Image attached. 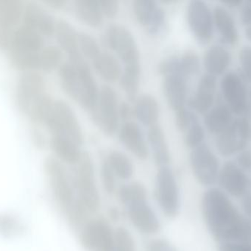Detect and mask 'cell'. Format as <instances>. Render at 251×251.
<instances>
[{
  "mask_svg": "<svg viewBox=\"0 0 251 251\" xmlns=\"http://www.w3.org/2000/svg\"><path fill=\"white\" fill-rule=\"evenodd\" d=\"M201 209L208 231L220 245L251 244V223L221 189L210 188L205 191Z\"/></svg>",
  "mask_w": 251,
  "mask_h": 251,
  "instance_id": "6da1fadb",
  "label": "cell"
},
{
  "mask_svg": "<svg viewBox=\"0 0 251 251\" xmlns=\"http://www.w3.org/2000/svg\"><path fill=\"white\" fill-rule=\"evenodd\" d=\"M43 169L54 199L67 217L77 202L74 186L67 169L62 162L53 156L45 158Z\"/></svg>",
  "mask_w": 251,
  "mask_h": 251,
  "instance_id": "7a4b0ae2",
  "label": "cell"
},
{
  "mask_svg": "<svg viewBox=\"0 0 251 251\" xmlns=\"http://www.w3.org/2000/svg\"><path fill=\"white\" fill-rule=\"evenodd\" d=\"M42 127L50 136H62L83 146L84 133L80 121L70 105L63 100L55 99Z\"/></svg>",
  "mask_w": 251,
  "mask_h": 251,
  "instance_id": "3957f363",
  "label": "cell"
},
{
  "mask_svg": "<svg viewBox=\"0 0 251 251\" xmlns=\"http://www.w3.org/2000/svg\"><path fill=\"white\" fill-rule=\"evenodd\" d=\"M120 102L115 89L110 85H103L100 87L96 103L89 113L95 126L108 137L117 133L121 125L119 117Z\"/></svg>",
  "mask_w": 251,
  "mask_h": 251,
  "instance_id": "277c9868",
  "label": "cell"
},
{
  "mask_svg": "<svg viewBox=\"0 0 251 251\" xmlns=\"http://www.w3.org/2000/svg\"><path fill=\"white\" fill-rule=\"evenodd\" d=\"M73 186L77 199L89 213L98 211L100 206V195L95 178V164L89 152L83 151L75 165Z\"/></svg>",
  "mask_w": 251,
  "mask_h": 251,
  "instance_id": "5b68a950",
  "label": "cell"
},
{
  "mask_svg": "<svg viewBox=\"0 0 251 251\" xmlns=\"http://www.w3.org/2000/svg\"><path fill=\"white\" fill-rule=\"evenodd\" d=\"M104 41L111 53L124 66L142 65L139 46L133 33L123 25L112 24L104 33Z\"/></svg>",
  "mask_w": 251,
  "mask_h": 251,
  "instance_id": "8992f818",
  "label": "cell"
},
{
  "mask_svg": "<svg viewBox=\"0 0 251 251\" xmlns=\"http://www.w3.org/2000/svg\"><path fill=\"white\" fill-rule=\"evenodd\" d=\"M48 92L45 74L35 71L18 73L14 84V100L20 114L25 116L31 105Z\"/></svg>",
  "mask_w": 251,
  "mask_h": 251,
  "instance_id": "52a82bcc",
  "label": "cell"
},
{
  "mask_svg": "<svg viewBox=\"0 0 251 251\" xmlns=\"http://www.w3.org/2000/svg\"><path fill=\"white\" fill-rule=\"evenodd\" d=\"M155 198L165 217L174 219L180 209V195L174 172L170 166L158 167L155 178Z\"/></svg>",
  "mask_w": 251,
  "mask_h": 251,
  "instance_id": "ba28073f",
  "label": "cell"
},
{
  "mask_svg": "<svg viewBox=\"0 0 251 251\" xmlns=\"http://www.w3.org/2000/svg\"><path fill=\"white\" fill-rule=\"evenodd\" d=\"M64 55L57 45H47L36 52L8 61L9 65L18 73L35 71L45 75L58 70L64 61Z\"/></svg>",
  "mask_w": 251,
  "mask_h": 251,
  "instance_id": "9c48e42d",
  "label": "cell"
},
{
  "mask_svg": "<svg viewBox=\"0 0 251 251\" xmlns=\"http://www.w3.org/2000/svg\"><path fill=\"white\" fill-rule=\"evenodd\" d=\"M251 140V123L246 117H240L216 136L215 146L222 156L230 157L246 149Z\"/></svg>",
  "mask_w": 251,
  "mask_h": 251,
  "instance_id": "30bf717a",
  "label": "cell"
},
{
  "mask_svg": "<svg viewBox=\"0 0 251 251\" xmlns=\"http://www.w3.org/2000/svg\"><path fill=\"white\" fill-rule=\"evenodd\" d=\"M80 242L87 251H115V230L105 217H95L82 227Z\"/></svg>",
  "mask_w": 251,
  "mask_h": 251,
  "instance_id": "8fae6325",
  "label": "cell"
},
{
  "mask_svg": "<svg viewBox=\"0 0 251 251\" xmlns=\"http://www.w3.org/2000/svg\"><path fill=\"white\" fill-rule=\"evenodd\" d=\"M189 164L197 181L204 186L217 183L220 166L218 158L206 144L203 143L191 151Z\"/></svg>",
  "mask_w": 251,
  "mask_h": 251,
  "instance_id": "7c38bea8",
  "label": "cell"
},
{
  "mask_svg": "<svg viewBox=\"0 0 251 251\" xmlns=\"http://www.w3.org/2000/svg\"><path fill=\"white\" fill-rule=\"evenodd\" d=\"M188 27L195 40L201 45H207L214 36L213 11L206 2L193 0L188 4L186 13Z\"/></svg>",
  "mask_w": 251,
  "mask_h": 251,
  "instance_id": "4fadbf2b",
  "label": "cell"
},
{
  "mask_svg": "<svg viewBox=\"0 0 251 251\" xmlns=\"http://www.w3.org/2000/svg\"><path fill=\"white\" fill-rule=\"evenodd\" d=\"M220 89L225 104L233 115L245 117L250 108L249 95L241 75L234 72L226 73L220 82Z\"/></svg>",
  "mask_w": 251,
  "mask_h": 251,
  "instance_id": "5bb4252c",
  "label": "cell"
},
{
  "mask_svg": "<svg viewBox=\"0 0 251 251\" xmlns=\"http://www.w3.org/2000/svg\"><path fill=\"white\" fill-rule=\"evenodd\" d=\"M136 23L151 36H158L167 23L165 10L151 0H136L132 4Z\"/></svg>",
  "mask_w": 251,
  "mask_h": 251,
  "instance_id": "9a60e30c",
  "label": "cell"
},
{
  "mask_svg": "<svg viewBox=\"0 0 251 251\" xmlns=\"http://www.w3.org/2000/svg\"><path fill=\"white\" fill-rule=\"evenodd\" d=\"M125 207L129 220L136 230L145 235H154L159 231L161 223L148 198L133 201Z\"/></svg>",
  "mask_w": 251,
  "mask_h": 251,
  "instance_id": "2e32d148",
  "label": "cell"
},
{
  "mask_svg": "<svg viewBox=\"0 0 251 251\" xmlns=\"http://www.w3.org/2000/svg\"><path fill=\"white\" fill-rule=\"evenodd\" d=\"M23 0H0V51L4 52L10 39L23 20Z\"/></svg>",
  "mask_w": 251,
  "mask_h": 251,
  "instance_id": "e0dca14e",
  "label": "cell"
},
{
  "mask_svg": "<svg viewBox=\"0 0 251 251\" xmlns=\"http://www.w3.org/2000/svg\"><path fill=\"white\" fill-rule=\"evenodd\" d=\"M217 183L226 195L236 198L244 196L251 186L247 173L232 161H227L220 167Z\"/></svg>",
  "mask_w": 251,
  "mask_h": 251,
  "instance_id": "ac0fdd59",
  "label": "cell"
},
{
  "mask_svg": "<svg viewBox=\"0 0 251 251\" xmlns=\"http://www.w3.org/2000/svg\"><path fill=\"white\" fill-rule=\"evenodd\" d=\"M58 20L42 4L25 1L22 23L40 32L47 39L54 37Z\"/></svg>",
  "mask_w": 251,
  "mask_h": 251,
  "instance_id": "d6986e66",
  "label": "cell"
},
{
  "mask_svg": "<svg viewBox=\"0 0 251 251\" xmlns=\"http://www.w3.org/2000/svg\"><path fill=\"white\" fill-rule=\"evenodd\" d=\"M118 139L123 146L133 156L140 161H146L149 157L147 138L144 136L140 126L134 120L122 123L119 127Z\"/></svg>",
  "mask_w": 251,
  "mask_h": 251,
  "instance_id": "ffe728a7",
  "label": "cell"
},
{
  "mask_svg": "<svg viewBox=\"0 0 251 251\" xmlns=\"http://www.w3.org/2000/svg\"><path fill=\"white\" fill-rule=\"evenodd\" d=\"M217 89V77L207 73L202 75L188 102L192 111L203 115L206 114L215 105Z\"/></svg>",
  "mask_w": 251,
  "mask_h": 251,
  "instance_id": "44dd1931",
  "label": "cell"
},
{
  "mask_svg": "<svg viewBox=\"0 0 251 251\" xmlns=\"http://www.w3.org/2000/svg\"><path fill=\"white\" fill-rule=\"evenodd\" d=\"M79 32L65 20H58L54 38L57 46L61 50L67 61L70 62L86 60L82 55L79 47Z\"/></svg>",
  "mask_w": 251,
  "mask_h": 251,
  "instance_id": "7402d4cb",
  "label": "cell"
},
{
  "mask_svg": "<svg viewBox=\"0 0 251 251\" xmlns=\"http://www.w3.org/2000/svg\"><path fill=\"white\" fill-rule=\"evenodd\" d=\"M188 80L180 75L163 77V94L167 105L174 112L186 108L189 102Z\"/></svg>",
  "mask_w": 251,
  "mask_h": 251,
  "instance_id": "603a6c76",
  "label": "cell"
},
{
  "mask_svg": "<svg viewBox=\"0 0 251 251\" xmlns=\"http://www.w3.org/2000/svg\"><path fill=\"white\" fill-rule=\"evenodd\" d=\"M147 142L150 154L152 155L158 168L170 166L171 151L165 132L159 124L148 128Z\"/></svg>",
  "mask_w": 251,
  "mask_h": 251,
  "instance_id": "cb8c5ba5",
  "label": "cell"
},
{
  "mask_svg": "<svg viewBox=\"0 0 251 251\" xmlns=\"http://www.w3.org/2000/svg\"><path fill=\"white\" fill-rule=\"evenodd\" d=\"M48 145L53 157L64 164L75 166L83 153L82 146L65 136H50Z\"/></svg>",
  "mask_w": 251,
  "mask_h": 251,
  "instance_id": "d4e9b609",
  "label": "cell"
},
{
  "mask_svg": "<svg viewBox=\"0 0 251 251\" xmlns=\"http://www.w3.org/2000/svg\"><path fill=\"white\" fill-rule=\"evenodd\" d=\"M134 118L150 128L158 125L161 109L156 98L151 94L139 95L133 102Z\"/></svg>",
  "mask_w": 251,
  "mask_h": 251,
  "instance_id": "484cf974",
  "label": "cell"
},
{
  "mask_svg": "<svg viewBox=\"0 0 251 251\" xmlns=\"http://www.w3.org/2000/svg\"><path fill=\"white\" fill-rule=\"evenodd\" d=\"M214 29L217 30L223 43L234 46L239 41V32L236 22L230 11L224 5H218L213 10Z\"/></svg>",
  "mask_w": 251,
  "mask_h": 251,
  "instance_id": "4316f807",
  "label": "cell"
},
{
  "mask_svg": "<svg viewBox=\"0 0 251 251\" xmlns=\"http://www.w3.org/2000/svg\"><path fill=\"white\" fill-rule=\"evenodd\" d=\"M231 55L223 45H214L208 48L202 58L207 74L217 77L224 74L231 63Z\"/></svg>",
  "mask_w": 251,
  "mask_h": 251,
  "instance_id": "83f0119b",
  "label": "cell"
},
{
  "mask_svg": "<svg viewBox=\"0 0 251 251\" xmlns=\"http://www.w3.org/2000/svg\"><path fill=\"white\" fill-rule=\"evenodd\" d=\"M72 8L75 17L84 25L96 29L103 24L105 19L98 1L77 0L73 2Z\"/></svg>",
  "mask_w": 251,
  "mask_h": 251,
  "instance_id": "f1b7e54d",
  "label": "cell"
},
{
  "mask_svg": "<svg viewBox=\"0 0 251 251\" xmlns=\"http://www.w3.org/2000/svg\"><path fill=\"white\" fill-rule=\"evenodd\" d=\"M89 64L97 74L107 83L119 81L123 67L120 61L109 51L103 50Z\"/></svg>",
  "mask_w": 251,
  "mask_h": 251,
  "instance_id": "f546056e",
  "label": "cell"
},
{
  "mask_svg": "<svg viewBox=\"0 0 251 251\" xmlns=\"http://www.w3.org/2000/svg\"><path fill=\"white\" fill-rule=\"evenodd\" d=\"M57 71L61 89L70 99L78 104L80 98V80L77 67L65 60Z\"/></svg>",
  "mask_w": 251,
  "mask_h": 251,
  "instance_id": "4dcf8cb0",
  "label": "cell"
},
{
  "mask_svg": "<svg viewBox=\"0 0 251 251\" xmlns=\"http://www.w3.org/2000/svg\"><path fill=\"white\" fill-rule=\"evenodd\" d=\"M233 120V114L226 104L214 105L204 114V127L208 133L217 136L226 130Z\"/></svg>",
  "mask_w": 251,
  "mask_h": 251,
  "instance_id": "1f68e13d",
  "label": "cell"
},
{
  "mask_svg": "<svg viewBox=\"0 0 251 251\" xmlns=\"http://www.w3.org/2000/svg\"><path fill=\"white\" fill-rule=\"evenodd\" d=\"M142 65L124 66L119 82L120 87L130 102H134L139 95Z\"/></svg>",
  "mask_w": 251,
  "mask_h": 251,
  "instance_id": "d6a6232c",
  "label": "cell"
},
{
  "mask_svg": "<svg viewBox=\"0 0 251 251\" xmlns=\"http://www.w3.org/2000/svg\"><path fill=\"white\" fill-rule=\"evenodd\" d=\"M114 171L117 178L130 180L134 174V165L124 152L117 150L110 151L105 158Z\"/></svg>",
  "mask_w": 251,
  "mask_h": 251,
  "instance_id": "836d02e7",
  "label": "cell"
},
{
  "mask_svg": "<svg viewBox=\"0 0 251 251\" xmlns=\"http://www.w3.org/2000/svg\"><path fill=\"white\" fill-rule=\"evenodd\" d=\"M200 69L201 60L195 51L188 50L179 56L176 55V70L179 75L189 80L199 73Z\"/></svg>",
  "mask_w": 251,
  "mask_h": 251,
  "instance_id": "e575fe53",
  "label": "cell"
},
{
  "mask_svg": "<svg viewBox=\"0 0 251 251\" xmlns=\"http://www.w3.org/2000/svg\"><path fill=\"white\" fill-rule=\"evenodd\" d=\"M25 230L18 217L10 213H0V236L5 239H14L22 236Z\"/></svg>",
  "mask_w": 251,
  "mask_h": 251,
  "instance_id": "d590c367",
  "label": "cell"
},
{
  "mask_svg": "<svg viewBox=\"0 0 251 251\" xmlns=\"http://www.w3.org/2000/svg\"><path fill=\"white\" fill-rule=\"evenodd\" d=\"M78 39L80 52L89 64L104 50L95 37L86 32H79Z\"/></svg>",
  "mask_w": 251,
  "mask_h": 251,
  "instance_id": "8d00e7d4",
  "label": "cell"
},
{
  "mask_svg": "<svg viewBox=\"0 0 251 251\" xmlns=\"http://www.w3.org/2000/svg\"><path fill=\"white\" fill-rule=\"evenodd\" d=\"M118 198L124 206L133 201L148 198V191L142 183L133 182L123 185L118 190Z\"/></svg>",
  "mask_w": 251,
  "mask_h": 251,
  "instance_id": "74e56055",
  "label": "cell"
},
{
  "mask_svg": "<svg viewBox=\"0 0 251 251\" xmlns=\"http://www.w3.org/2000/svg\"><path fill=\"white\" fill-rule=\"evenodd\" d=\"M183 134L185 145L187 148L192 150L204 143L205 127L200 123L198 117H196L183 132Z\"/></svg>",
  "mask_w": 251,
  "mask_h": 251,
  "instance_id": "f35d334b",
  "label": "cell"
},
{
  "mask_svg": "<svg viewBox=\"0 0 251 251\" xmlns=\"http://www.w3.org/2000/svg\"><path fill=\"white\" fill-rule=\"evenodd\" d=\"M115 251H136L133 235L123 226L115 230Z\"/></svg>",
  "mask_w": 251,
  "mask_h": 251,
  "instance_id": "ab89813d",
  "label": "cell"
},
{
  "mask_svg": "<svg viewBox=\"0 0 251 251\" xmlns=\"http://www.w3.org/2000/svg\"><path fill=\"white\" fill-rule=\"evenodd\" d=\"M100 177L104 190L108 195H112L117 188V176L106 160L104 159L100 167Z\"/></svg>",
  "mask_w": 251,
  "mask_h": 251,
  "instance_id": "60d3db41",
  "label": "cell"
},
{
  "mask_svg": "<svg viewBox=\"0 0 251 251\" xmlns=\"http://www.w3.org/2000/svg\"><path fill=\"white\" fill-rule=\"evenodd\" d=\"M239 66H240L241 77L245 81L251 83V48L243 47L239 51Z\"/></svg>",
  "mask_w": 251,
  "mask_h": 251,
  "instance_id": "b9f144b4",
  "label": "cell"
},
{
  "mask_svg": "<svg viewBox=\"0 0 251 251\" xmlns=\"http://www.w3.org/2000/svg\"><path fill=\"white\" fill-rule=\"evenodd\" d=\"M196 117L195 113L186 107L175 112V121L177 130L183 133Z\"/></svg>",
  "mask_w": 251,
  "mask_h": 251,
  "instance_id": "7bdbcfd3",
  "label": "cell"
},
{
  "mask_svg": "<svg viewBox=\"0 0 251 251\" xmlns=\"http://www.w3.org/2000/svg\"><path fill=\"white\" fill-rule=\"evenodd\" d=\"M100 7L104 19L113 20L117 18L120 12V3L116 0H100Z\"/></svg>",
  "mask_w": 251,
  "mask_h": 251,
  "instance_id": "ee69618b",
  "label": "cell"
},
{
  "mask_svg": "<svg viewBox=\"0 0 251 251\" xmlns=\"http://www.w3.org/2000/svg\"><path fill=\"white\" fill-rule=\"evenodd\" d=\"M240 20L245 26V33L246 37L251 41V2L242 5L240 11Z\"/></svg>",
  "mask_w": 251,
  "mask_h": 251,
  "instance_id": "f6af8a7d",
  "label": "cell"
},
{
  "mask_svg": "<svg viewBox=\"0 0 251 251\" xmlns=\"http://www.w3.org/2000/svg\"><path fill=\"white\" fill-rule=\"evenodd\" d=\"M119 117L120 123L133 121L134 118L133 106L127 102H120L119 105Z\"/></svg>",
  "mask_w": 251,
  "mask_h": 251,
  "instance_id": "bcb514c9",
  "label": "cell"
},
{
  "mask_svg": "<svg viewBox=\"0 0 251 251\" xmlns=\"http://www.w3.org/2000/svg\"><path fill=\"white\" fill-rule=\"evenodd\" d=\"M236 164L245 173H251V151L245 149L237 154Z\"/></svg>",
  "mask_w": 251,
  "mask_h": 251,
  "instance_id": "7dc6e473",
  "label": "cell"
},
{
  "mask_svg": "<svg viewBox=\"0 0 251 251\" xmlns=\"http://www.w3.org/2000/svg\"><path fill=\"white\" fill-rule=\"evenodd\" d=\"M171 244L163 239H154L148 243L145 251H175Z\"/></svg>",
  "mask_w": 251,
  "mask_h": 251,
  "instance_id": "c3c4849f",
  "label": "cell"
},
{
  "mask_svg": "<svg viewBox=\"0 0 251 251\" xmlns=\"http://www.w3.org/2000/svg\"><path fill=\"white\" fill-rule=\"evenodd\" d=\"M219 251H251V244H220Z\"/></svg>",
  "mask_w": 251,
  "mask_h": 251,
  "instance_id": "681fc988",
  "label": "cell"
},
{
  "mask_svg": "<svg viewBox=\"0 0 251 251\" xmlns=\"http://www.w3.org/2000/svg\"><path fill=\"white\" fill-rule=\"evenodd\" d=\"M43 4L48 8L55 11H63L67 8L68 2L65 0H45Z\"/></svg>",
  "mask_w": 251,
  "mask_h": 251,
  "instance_id": "f907efd6",
  "label": "cell"
},
{
  "mask_svg": "<svg viewBox=\"0 0 251 251\" xmlns=\"http://www.w3.org/2000/svg\"><path fill=\"white\" fill-rule=\"evenodd\" d=\"M241 205L245 214L251 217V192H247L244 196L242 197Z\"/></svg>",
  "mask_w": 251,
  "mask_h": 251,
  "instance_id": "816d5d0a",
  "label": "cell"
},
{
  "mask_svg": "<svg viewBox=\"0 0 251 251\" xmlns=\"http://www.w3.org/2000/svg\"><path fill=\"white\" fill-rule=\"evenodd\" d=\"M108 217L112 221L117 222L120 218V211L116 207H111L108 211Z\"/></svg>",
  "mask_w": 251,
  "mask_h": 251,
  "instance_id": "f5cc1de1",
  "label": "cell"
},
{
  "mask_svg": "<svg viewBox=\"0 0 251 251\" xmlns=\"http://www.w3.org/2000/svg\"><path fill=\"white\" fill-rule=\"evenodd\" d=\"M242 2H239V1H226V2H223V5H226L229 7H237L239 5H242Z\"/></svg>",
  "mask_w": 251,
  "mask_h": 251,
  "instance_id": "db71d44e",
  "label": "cell"
},
{
  "mask_svg": "<svg viewBox=\"0 0 251 251\" xmlns=\"http://www.w3.org/2000/svg\"></svg>",
  "mask_w": 251,
  "mask_h": 251,
  "instance_id": "11a10c76",
  "label": "cell"
}]
</instances>
